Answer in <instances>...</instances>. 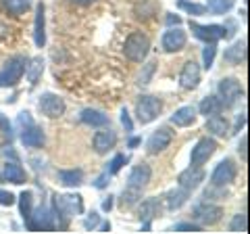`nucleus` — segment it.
<instances>
[{
    "label": "nucleus",
    "mask_w": 250,
    "mask_h": 234,
    "mask_svg": "<svg viewBox=\"0 0 250 234\" xmlns=\"http://www.w3.org/2000/svg\"><path fill=\"white\" fill-rule=\"evenodd\" d=\"M52 205H54V215L62 217V228L73 215L83 211V201L80 194H54Z\"/></svg>",
    "instance_id": "obj_1"
},
{
    "label": "nucleus",
    "mask_w": 250,
    "mask_h": 234,
    "mask_svg": "<svg viewBox=\"0 0 250 234\" xmlns=\"http://www.w3.org/2000/svg\"><path fill=\"white\" fill-rule=\"evenodd\" d=\"M27 61L23 57H13L4 63V67L0 69V88H11L21 82L23 73H25Z\"/></svg>",
    "instance_id": "obj_2"
},
{
    "label": "nucleus",
    "mask_w": 250,
    "mask_h": 234,
    "mask_svg": "<svg viewBox=\"0 0 250 234\" xmlns=\"http://www.w3.org/2000/svg\"><path fill=\"white\" fill-rule=\"evenodd\" d=\"M161 111H163V103H161V98H156V96L144 94V96H140L136 103V117L142 126L154 121Z\"/></svg>",
    "instance_id": "obj_3"
},
{
    "label": "nucleus",
    "mask_w": 250,
    "mask_h": 234,
    "mask_svg": "<svg viewBox=\"0 0 250 234\" xmlns=\"http://www.w3.org/2000/svg\"><path fill=\"white\" fill-rule=\"evenodd\" d=\"M150 50V40L142 32H134L125 40V57L134 63H142Z\"/></svg>",
    "instance_id": "obj_4"
},
{
    "label": "nucleus",
    "mask_w": 250,
    "mask_h": 234,
    "mask_svg": "<svg viewBox=\"0 0 250 234\" xmlns=\"http://www.w3.org/2000/svg\"><path fill=\"white\" fill-rule=\"evenodd\" d=\"M54 211H50L48 207H40L36 211H31V215L25 220L27 230L31 232H50L57 228V222H54Z\"/></svg>",
    "instance_id": "obj_5"
},
{
    "label": "nucleus",
    "mask_w": 250,
    "mask_h": 234,
    "mask_svg": "<svg viewBox=\"0 0 250 234\" xmlns=\"http://www.w3.org/2000/svg\"><path fill=\"white\" fill-rule=\"evenodd\" d=\"M240 96H244L242 84L236 77H223L219 82V98H221L223 107H233L240 100Z\"/></svg>",
    "instance_id": "obj_6"
},
{
    "label": "nucleus",
    "mask_w": 250,
    "mask_h": 234,
    "mask_svg": "<svg viewBox=\"0 0 250 234\" xmlns=\"http://www.w3.org/2000/svg\"><path fill=\"white\" fill-rule=\"evenodd\" d=\"M215 151H217V142H215L213 138H200L198 142L194 144V149H192L190 163H192V165L202 167L215 155Z\"/></svg>",
    "instance_id": "obj_7"
},
{
    "label": "nucleus",
    "mask_w": 250,
    "mask_h": 234,
    "mask_svg": "<svg viewBox=\"0 0 250 234\" xmlns=\"http://www.w3.org/2000/svg\"><path fill=\"white\" fill-rule=\"evenodd\" d=\"M236 163L231 159H223L219 165L215 167V171L210 174V184L213 186H229L233 180H236Z\"/></svg>",
    "instance_id": "obj_8"
},
{
    "label": "nucleus",
    "mask_w": 250,
    "mask_h": 234,
    "mask_svg": "<svg viewBox=\"0 0 250 234\" xmlns=\"http://www.w3.org/2000/svg\"><path fill=\"white\" fill-rule=\"evenodd\" d=\"M190 29L192 34L198 38V40L202 42H217L221 40V38L228 36V29H225V25H200V23L196 21H190Z\"/></svg>",
    "instance_id": "obj_9"
},
{
    "label": "nucleus",
    "mask_w": 250,
    "mask_h": 234,
    "mask_svg": "<svg viewBox=\"0 0 250 234\" xmlns=\"http://www.w3.org/2000/svg\"><path fill=\"white\" fill-rule=\"evenodd\" d=\"M223 209L219 205H213V203H200V205L194 207V217L202 224V226H213L221 220Z\"/></svg>",
    "instance_id": "obj_10"
},
{
    "label": "nucleus",
    "mask_w": 250,
    "mask_h": 234,
    "mask_svg": "<svg viewBox=\"0 0 250 234\" xmlns=\"http://www.w3.org/2000/svg\"><path fill=\"white\" fill-rule=\"evenodd\" d=\"M188 42V36L182 27H169L165 34H163V48H165V52H179L184 50V46Z\"/></svg>",
    "instance_id": "obj_11"
},
{
    "label": "nucleus",
    "mask_w": 250,
    "mask_h": 234,
    "mask_svg": "<svg viewBox=\"0 0 250 234\" xmlns=\"http://www.w3.org/2000/svg\"><path fill=\"white\" fill-rule=\"evenodd\" d=\"M171 140H173V132H171L169 128H159L150 138H148L146 149H148V153H150V155H159L165 149H169Z\"/></svg>",
    "instance_id": "obj_12"
},
{
    "label": "nucleus",
    "mask_w": 250,
    "mask_h": 234,
    "mask_svg": "<svg viewBox=\"0 0 250 234\" xmlns=\"http://www.w3.org/2000/svg\"><path fill=\"white\" fill-rule=\"evenodd\" d=\"M38 107H40V111L46 115V117H61L62 113H65V100H62L59 94H52V92H48V94H44L40 98V103H38Z\"/></svg>",
    "instance_id": "obj_13"
},
{
    "label": "nucleus",
    "mask_w": 250,
    "mask_h": 234,
    "mask_svg": "<svg viewBox=\"0 0 250 234\" xmlns=\"http://www.w3.org/2000/svg\"><path fill=\"white\" fill-rule=\"evenodd\" d=\"M198 84H200V67L196 61H188L182 67V73H179V86L184 90H194L198 88Z\"/></svg>",
    "instance_id": "obj_14"
},
{
    "label": "nucleus",
    "mask_w": 250,
    "mask_h": 234,
    "mask_svg": "<svg viewBox=\"0 0 250 234\" xmlns=\"http://www.w3.org/2000/svg\"><path fill=\"white\" fill-rule=\"evenodd\" d=\"M202 180H205V171H202V167H198V165L188 167V169H184L182 174L177 176L179 186H182V188H186V190H190V192H192L194 188H198Z\"/></svg>",
    "instance_id": "obj_15"
},
{
    "label": "nucleus",
    "mask_w": 250,
    "mask_h": 234,
    "mask_svg": "<svg viewBox=\"0 0 250 234\" xmlns=\"http://www.w3.org/2000/svg\"><path fill=\"white\" fill-rule=\"evenodd\" d=\"M150 176H152V171H150V167H148L146 163H142V165H136L134 169H131L129 178H127V188L142 190L144 186H148V182H150Z\"/></svg>",
    "instance_id": "obj_16"
},
{
    "label": "nucleus",
    "mask_w": 250,
    "mask_h": 234,
    "mask_svg": "<svg viewBox=\"0 0 250 234\" xmlns=\"http://www.w3.org/2000/svg\"><path fill=\"white\" fill-rule=\"evenodd\" d=\"M34 40L36 46L42 48L46 44V9H44V2H40L36 6V23H34Z\"/></svg>",
    "instance_id": "obj_17"
},
{
    "label": "nucleus",
    "mask_w": 250,
    "mask_h": 234,
    "mask_svg": "<svg viewBox=\"0 0 250 234\" xmlns=\"http://www.w3.org/2000/svg\"><path fill=\"white\" fill-rule=\"evenodd\" d=\"M117 142V136H115V132L113 130H100L94 134V140H92V144H94V151L100 153V155H104L108 153L115 146Z\"/></svg>",
    "instance_id": "obj_18"
},
{
    "label": "nucleus",
    "mask_w": 250,
    "mask_h": 234,
    "mask_svg": "<svg viewBox=\"0 0 250 234\" xmlns=\"http://www.w3.org/2000/svg\"><path fill=\"white\" fill-rule=\"evenodd\" d=\"M2 180L11 182V184H25L27 174H25V169H23L19 163H17V159H15V161L4 163V167H2Z\"/></svg>",
    "instance_id": "obj_19"
},
{
    "label": "nucleus",
    "mask_w": 250,
    "mask_h": 234,
    "mask_svg": "<svg viewBox=\"0 0 250 234\" xmlns=\"http://www.w3.org/2000/svg\"><path fill=\"white\" fill-rule=\"evenodd\" d=\"M194 121H196V107H192V105L177 109V111L171 115V123L177 128H188V126H192Z\"/></svg>",
    "instance_id": "obj_20"
},
{
    "label": "nucleus",
    "mask_w": 250,
    "mask_h": 234,
    "mask_svg": "<svg viewBox=\"0 0 250 234\" xmlns=\"http://www.w3.org/2000/svg\"><path fill=\"white\" fill-rule=\"evenodd\" d=\"M23 134H21V142L25 144V146H31V149H38V146H42L46 142V136H44V132L38 128V126H27L25 130H21Z\"/></svg>",
    "instance_id": "obj_21"
},
{
    "label": "nucleus",
    "mask_w": 250,
    "mask_h": 234,
    "mask_svg": "<svg viewBox=\"0 0 250 234\" xmlns=\"http://www.w3.org/2000/svg\"><path fill=\"white\" fill-rule=\"evenodd\" d=\"M154 215H159V201L156 199H146L140 207V220H144V230H150V222Z\"/></svg>",
    "instance_id": "obj_22"
},
{
    "label": "nucleus",
    "mask_w": 250,
    "mask_h": 234,
    "mask_svg": "<svg viewBox=\"0 0 250 234\" xmlns=\"http://www.w3.org/2000/svg\"><path fill=\"white\" fill-rule=\"evenodd\" d=\"M188 197H190V190H186V188H175V190H169L165 194V203H167V209L169 211H175V209H179L184 205V203L188 201Z\"/></svg>",
    "instance_id": "obj_23"
},
{
    "label": "nucleus",
    "mask_w": 250,
    "mask_h": 234,
    "mask_svg": "<svg viewBox=\"0 0 250 234\" xmlns=\"http://www.w3.org/2000/svg\"><path fill=\"white\" fill-rule=\"evenodd\" d=\"M82 121L88 123V126H94V128H103V126H108V115L98 111V109H83Z\"/></svg>",
    "instance_id": "obj_24"
},
{
    "label": "nucleus",
    "mask_w": 250,
    "mask_h": 234,
    "mask_svg": "<svg viewBox=\"0 0 250 234\" xmlns=\"http://www.w3.org/2000/svg\"><path fill=\"white\" fill-rule=\"evenodd\" d=\"M207 130L210 132V134H215V136H225L229 132V123H228V119H225L221 113H217V115H210L208 117Z\"/></svg>",
    "instance_id": "obj_25"
},
{
    "label": "nucleus",
    "mask_w": 250,
    "mask_h": 234,
    "mask_svg": "<svg viewBox=\"0 0 250 234\" xmlns=\"http://www.w3.org/2000/svg\"><path fill=\"white\" fill-rule=\"evenodd\" d=\"M0 4H2V9L13 15V17H21V15H25L29 11V0H0Z\"/></svg>",
    "instance_id": "obj_26"
},
{
    "label": "nucleus",
    "mask_w": 250,
    "mask_h": 234,
    "mask_svg": "<svg viewBox=\"0 0 250 234\" xmlns=\"http://www.w3.org/2000/svg\"><path fill=\"white\" fill-rule=\"evenodd\" d=\"M244 54H246V42L244 40H238L236 44L231 46V48L225 50L223 59L228 61V63H231V65H240L242 61H244Z\"/></svg>",
    "instance_id": "obj_27"
},
{
    "label": "nucleus",
    "mask_w": 250,
    "mask_h": 234,
    "mask_svg": "<svg viewBox=\"0 0 250 234\" xmlns=\"http://www.w3.org/2000/svg\"><path fill=\"white\" fill-rule=\"evenodd\" d=\"M25 73H27L29 84L36 86L38 80H40L42 73H44V61H42V57H34V59H31L29 65H25Z\"/></svg>",
    "instance_id": "obj_28"
},
{
    "label": "nucleus",
    "mask_w": 250,
    "mask_h": 234,
    "mask_svg": "<svg viewBox=\"0 0 250 234\" xmlns=\"http://www.w3.org/2000/svg\"><path fill=\"white\" fill-rule=\"evenodd\" d=\"M198 111L202 115H207V117L217 115V113L223 111V103H221V98H219V96H207V98H202Z\"/></svg>",
    "instance_id": "obj_29"
},
{
    "label": "nucleus",
    "mask_w": 250,
    "mask_h": 234,
    "mask_svg": "<svg viewBox=\"0 0 250 234\" xmlns=\"http://www.w3.org/2000/svg\"><path fill=\"white\" fill-rule=\"evenodd\" d=\"M59 180L62 186H80L83 184V171L82 169H61Z\"/></svg>",
    "instance_id": "obj_30"
},
{
    "label": "nucleus",
    "mask_w": 250,
    "mask_h": 234,
    "mask_svg": "<svg viewBox=\"0 0 250 234\" xmlns=\"http://www.w3.org/2000/svg\"><path fill=\"white\" fill-rule=\"evenodd\" d=\"M34 194H31V190H23L19 194V209H21V215L23 220H27V217L31 215V211H34Z\"/></svg>",
    "instance_id": "obj_31"
},
{
    "label": "nucleus",
    "mask_w": 250,
    "mask_h": 234,
    "mask_svg": "<svg viewBox=\"0 0 250 234\" xmlns=\"http://www.w3.org/2000/svg\"><path fill=\"white\" fill-rule=\"evenodd\" d=\"M233 4H236V0H208L207 9L213 15H225Z\"/></svg>",
    "instance_id": "obj_32"
},
{
    "label": "nucleus",
    "mask_w": 250,
    "mask_h": 234,
    "mask_svg": "<svg viewBox=\"0 0 250 234\" xmlns=\"http://www.w3.org/2000/svg\"><path fill=\"white\" fill-rule=\"evenodd\" d=\"M179 9H182V11H186V13H190V15H194V17H200V15L208 13V9H207L205 4L188 2V0H179Z\"/></svg>",
    "instance_id": "obj_33"
},
{
    "label": "nucleus",
    "mask_w": 250,
    "mask_h": 234,
    "mask_svg": "<svg viewBox=\"0 0 250 234\" xmlns=\"http://www.w3.org/2000/svg\"><path fill=\"white\" fill-rule=\"evenodd\" d=\"M215 54H217V46H215V42H208V44H207V48L202 50V63H205V69H210V67H213Z\"/></svg>",
    "instance_id": "obj_34"
},
{
    "label": "nucleus",
    "mask_w": 250,
    "mask_h": 234,
    "mask_svg": "<svg viewBox=\"0 0 250 234\" xmlns=\"http://www.w3.org/2000/svg\"><path fill=\"white\" fill-rule=\"evenodd\" d=\"M140 192L142 190H134V188H127L123 194H121V207L123 209H129L134 203L138 201V197H140Z\"/></svg>",
    "instance_id": "obj_35"
},
{
    "label": "nucleus",
    "mask_w": 250,
    "mask_h": 234,
    "mask_svg": "<svg viewBox=\"0 0 250 234\" xmlns=\"http://www.w3.org/2000/svg\"><path fill=\"white\" fill-rule=\"evenodd\" d=\"M229 230H231V232H246V215H244V213H238V215L231 220Z\"/></svg>",
    "instance_id": "obj_36"
},
{
    "label": "nucleus",
    "mask_w": 250,
    "mask_h": 234,
    "mask_svg": "<svg viewBox=\"0 0 250 234\" xmlns=\"http://www.w3.org/2000/svg\"><path fill=\"white\" fill-rule=\"evenodd\" d=\"M127 161H129V159L125 157V155H117V157H115L111 163H108V165H111V167H108V174H117V171H119Z\"/></svg>",
    "instance_id": "obj_37"
},
{
    "label": "nucleus",
    "mask_w": 250,
    "mask_h": 234,
    "mask_svg": "<svg viewBox=\"0 0 250 234\" xmlns=\"http://www.w3.org/2000/svg\"><path fill=\"white\" fill-rule=\"evenodd\" d=\"M154 69H156V63H154V61H150V63H148V65L144 67L142 75H140V84H142V86L150 84V77H152V73H154Z\"/></svg>",
    "instance_id": "obj_38"
},
{
    "label": "nucleus",
    "mask_w": 250,
    "mask_h": 234,
    "mask_svg": "<svg viewBox=\"0 0 250 234\" xmlns=\"http://www.w3.org/2000/svg\"><path fill=\"white\" fill-rule=\"evenodd\" d=\"M173 230H175V232H200V230H202V226H198V224H188V222H184V224H177Z\"/></svg>",
    "instance_id": "obj_39"
},
{
    "label": "nucleus",
    "mask_w": 250,
    "mask_h": 234,
    "mask_svg": "<svg viewBox=\"0 0 250 234\" xmlns=\"http://www.w3.org/2000/svg\"><path fill=\"white\" fill-rule=\"evenodd\" d=\"M15 194L13 192H9V190H0V205H4V207H11V205H15Z\"/></svg>",
    "instance_id": "obj_40"
},
{
    "label": "nucleus",
    "mask_w": 250,
    "mask_h": 234,
    "mask_svg": "<svg viewBox=\"0 0 250 234\" xmlns=\"http://www.w3.org/2000/svg\"><path fill=\"white\" fill-rule=\"evenodd\" d=\"M31 123H34V119H31V115H29L27 111L19 113V117H17V126H19L21 130H25L27 126H31Z\"/></svg>",
    "instance_id": "obj_41"
},
{
    "label": "nucleus",
    "mask_w": 250,
    "mask_h": 234,
    "mask_svg": "<svg viewBox=\"0 0 250 234\" xmlns=\"http://www.w3.org/2000/svg\"><path fill=\"white\" fill-rule=\"evenodd\" d=\"M121 123L125 126V130H127V132H131V130H134V123H131V119H129V113H127V109H121Z\"/></svg>",
    "instance_id": "obj_42"
},
{
    "label": "nucleus",
    "mask_w": 250,
    "mask_h": 234,
    "mask_svg": "<svg viewBox=\"0 0 250 234\" xmlns=\"http://www.w3.org/2000/svg\"><path fill=\"white\" fill-rule=\"evenodd\" d=\"M98 222H100L98 213H90V217L83 222V226H85V228H88V230H92V228H96V226H98Z\"/></svg>",
    "instance_id": "obj_43"
},
{
    "label": "nucleus",
    "mask_w": 250,
    "mask_h": 234,
    "mask_svg": "<svg viewBox=\"0 0 250 234\" xmlns=\"http://www.w3.org/2000/svg\"><path fill=\"white\" fill-rule=\"evenodd\" d=\"M0 130H2V134H4V136H9V138L13 136V132H11V123L6 121L2 115H0Z\"/></svg>",
    "instance_id": "obj_44"
},
{
    "label": "nucleus",
    "mask_w": 250,
    "mask_h": 234,
    "mask_svg": "<svg viewBox=\"0 0 250 234\" xmlns=\"http://www.w3.org/2000/svg\"><path fill=\"white\" fill-rule=\"evenodd\" d=\"M244 123H246V113H240L238 121H236V130H233V132H240L242 128H244Z\"/></svg>",
    "instance_id": "obj_45"
},
{
    "label": "nucleus",
    "mask_w": 250,
    "mask_h": 234,
    "mask_svg": "<svg viewBox=\"0 0 250 234\" xmlns=\"http://www.w3.org/2000/svg\"><path fill=\"white\" fill-rule=\"evenodd\" d=\"M167 23H169V25H173V23H175V25H179V23H182V17H177V15L169 13L167 15Z\"/></svg>",
    "instance_id": "obj_46"
},
{
    "label": "nucleus",
    "mask_w": 250,
    "mask_h": 234,
    "mask_svg": "<svg viewBox=\"0 0 250 234\" xmlns=\"http://www.w3.org/2000/svg\"><path fill=\"white\" fill-rule=\"evenodd\" d=\"M9 38V27H6V23L0 21V40H6Z\"/></svg>",
    "instance_id": "obj_47"
},
{
    "label": "nucleus",
    "mask_w": 250,
    "mask_h": 234,
    "mask_svg": "<svg viewBox=\"0 0 250 234\" xmlns=\"http://www.w3.org/2000/svg\"><path fill=\"white\" fill-rule=\"evenodd\" d=\"M246 144H248V140H246V138H242V142H240V155L244 157V161L248 159V157H246Z\"/></svg>",
    "instance_id": "obj_48"
},
{
    "label": "nucleus",
    "mask_w": 250,
    "mask_h": 234,
    "mask_svg": "<svg viewBox=\"0 0 250 234\" xmlns=\"http://www.w3.org/2000/svg\"><path fill=\"white\" fill-rule=\"evenodd\" d=\"M111 207H113V197H108V199L103 203V209H104V211H111Z\"/></svg>",
    "instance_id": "obj_49"
},
{
    "label": "nucleus",
    "mask_w": 250,
    "mask_h": 234,
    "mask_svg": "<svg viewBox=\"0 0 250 234\" xmlns=\"http://www.w3.org/2000/svg\"><path fill=\"white\" fill-rule=\"evenodd\" d=\"M140 142H142L140 138H131V140H129V149H134V146H138Z\"/></svg>",
    "instance_id": "obj_50"
},
{
    "label": "nucleus",
    "mask_w": 250,
    "mask_h": 234,
    "mask_svg": "<svg viewBox=\"0 0 250 234\" xmlns=\"http://www.w3.org/2000/svg\"><path fill=\"white\" fill-rule=\"evenodd\" d=\"M73 2H77V4H92L94 0H73Z\"/></svg>",
    "instance_id": "obj_51"
}]
</instances>
